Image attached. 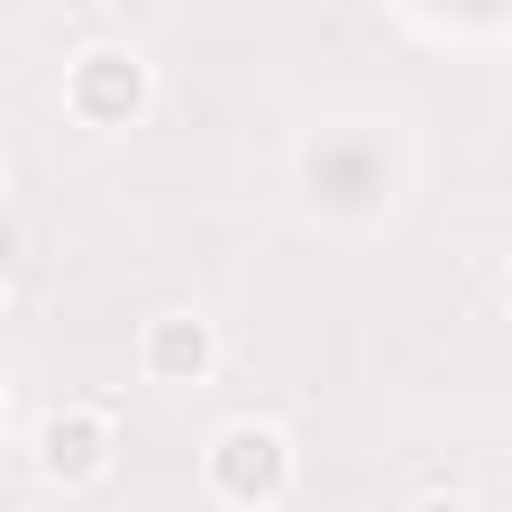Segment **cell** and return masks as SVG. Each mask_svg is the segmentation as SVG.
I'll list each match as a JSON object with an SVG mask.
<instances>
[{
    "mask_svg": "<svg viewBox=\"0 0 512 512\" xmlns=\"http://www.w3.org/2000/svg\"><path fill=\"white\" fill-rule=\"evenodd\" d=\"M136 360H144L152 384H208V368H216V328H208L200 312H152Z\"/></svg>",
    "mask_w": 512,
    "mask_h": 512,
    "instance_id": "4",
    "label": "cell"
},
{
    "mask_svg": "<svg viewBox=\"0 0 512 512\" xmlns=\"http://www.w3.org/2000/svg\"><path fill=\"white\" fill-rule=\"evenodd\" d=\"M112 448H120V424H112V408H96V400H64V408H48L40 432H32V464H40V480H56V488H88V480L112 464Z\"/></svg>",
    "mask_w": 512,
    "mask_h": 512,
    "instance_id": "3",
    "label": "cell"
},
{
    "mask_svg": "<svg viewBox=\"0 0 512 512\" xmlns=\"http://www.w3.org/2000/svg\"><path fill=\"white\" fill-rule=\"evenodd\" d=\"M496 296H504V312H512V264H504V280H496Z\"/></svg>",
    "mask_w": 512,
    "mask_h": 512,
    "instance_id": "5",
    "label": "cell"
},
{
    "mask_svg": "<svg viewBox=\"0 0 512 512\" xmlns=\"http://www.w3.org/2000/svg\"><path fill=\"white\" fill-rule=\"evenodd\" d=\"M144 104H152V64H144L136 48L96 40V48L72 56V72H64V112H72L80 128H136Z\"/></svg>",
    "mask_w": 512,
    "mask_h": 512,
    "instance_id": "2",
    "label": "cell"
},
{
    "mask_svg": "<svg viewBox=\"0 0 512 512\" xmlns=\"http://www.w3.org/2000/svg\"><path fill=\"white\" fill-rule=\"evenodd\" d=\"M200 480H208V496H216V504L264 512V504H280V496L296 488V448H288V432H280V424L240 416V424H224V432L208 440Z\"/></svg>",
    "mask_w": 512,
    "mask_h": 512,
    "instance_id": "1",
    "label": "cell"
},
{
    "mask_svg": "<svg viewBox=\"0 0 512 512\" xmlns=\"http://www.w3.org/2000/svg\"><path fill=\"white\" fill-rule=\"evenodd\" d=\"M0 184H8V152H0Z\"/></svg>",
    "mask_w": 512,
    "mask_h": 512,
    "instance_id": "6",
    "label": "cell"
}]
</instances>
